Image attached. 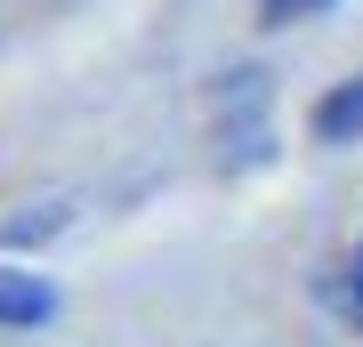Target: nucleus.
<instances>
[{
  "label": "nucleus",
  "mask_w": 363,
  "mask_h": 347,
  "mask_svg": "<svg viewBox=\"0 0 363 347\" xmlns=\"http://www.w3.org/2000/svg\"><path fill=\"white\" fill-rule=\"evenodd\" d=\"M49 315H57V291L40 283V275H16V267H0V323L33 331V323H49Z\"/></svg>",
  "instance_id": "obj_1"
},
{
  "label": "nucleus",
  "mask_w": 363,
  "mask_h": 347,
  "mask_svg": "<svg viewBox=\"0 0 363 347\" xmlns=\"http://www.w3.org/2000/svg\"><path fill=\"white\" fill-rule=\"evenodd\" d=\"M315 138H323V145H355L363 138V73L339 81V89L315 105Z\"/></svg>",
  "instance_id": "obj_2"
},
{
  "label": "nucleus",
  "mask_w": 363,
  "mask_h": 347,
  "mask_svg": "<svg viewBox=\"0 0 363 347\" xmlns=\"http://www.w3.org/2000/svg\"><path fill=\"white\" fill-rule=\"evenodd\" d=\"M57 226H65V210H40V219H9V226H0V243H40V234H57Z\"/></svg>",
  "instance_id": "obj_3"
},
{
  "label": "nucleus",
  "mask_w": 363,
  "mask_h": 347,
  "mask_svg": "<svg viewBox=\"0 0 363 347\" xmlns=\"http://www.w3.org/2000/svg\"><path fill=\"white\" fill-rule=\"evenodd\" d=\"M315 9H331V0H259L267 25H298V16H315Z\"/></svg>",
  "instance_id": "obj_4"
},
{
  "label": "nucleus",
  "mask_w": 363,
  "mask_h": 347,
  "mask_svg": "<svg viewBox=\"0 0 363 347\" xmlns=\"http://www.w3.org/2000/svg\"><path fill=\"white\" fill-rule=\"evenodd\" d=\"M347 315L363 323V258H355V291H347Z\"/></svg>",
  "instance_id": "obj_5"
}]
</instances>
